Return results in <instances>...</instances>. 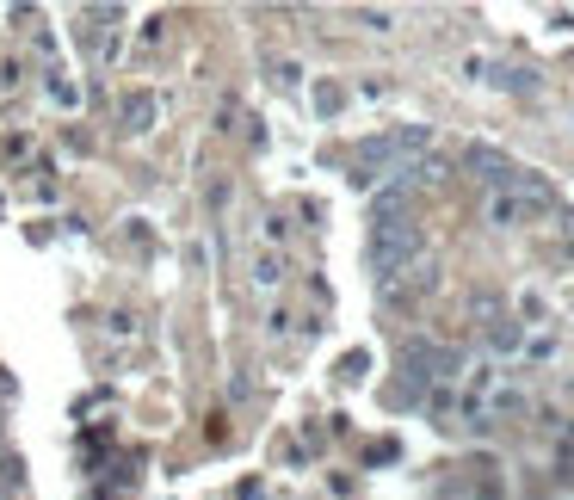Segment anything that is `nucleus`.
Segmentation results:
<instances>
[{
    "instance_id": "1",
    "label": "nucleus",
    "mask_w": 574,
    "mask_h": 500,
    "mask_svg": "<svg viewBox=\"0 0 574 500\" xmlns=\"http://www.w3.org/2000/svg\"><path fill=\"white\" fill-rule=\"evenodd\" d=\"M482 217H488L494 229H525V223H544V217H556V186L519 167V180H513L507 192H488Z\"/></svg>"
},
{
    "instance_id": "2",
    "label": "nucleus",
    "mask_w": 574,
    "mask_h": 500,
    "mask_svg": "<svg viewBox=\"0 0 574 500\" xmlns=\"http://www.w3.org/2000/svg\"><path fill=\"white\" fill-rule=\"evenodd\" d=\"M365 260H371L377 284H383V278H396V272H408V266H420V260H426V223H414V217H389V223H371Z\"/></svg>"
},
{
    "instance_id": "3",
    "label": "nucleus",
    "mask_w": 574,
    "mask_h": 500,
    "mask_svg": "<svg viewBox=\"0 0 574 500\" xmlns=\"http://www.w3.org/2000/svg\"><path fill=\"white\" fill-rule=\"evenodd\" d=\"M463 173H476L488 192H507L519 180V167L500 155V149H488V142H470V149H463Z\"/></svg>"
},
{
    "instance_id": "4",
    "label": "nucleus",
    "mask_w": 574,
    "mask_h": 500,
    "mask_svg": "<svg viewBox=\"0 0 574 500\" xmlns=\"http://www.w3.org/2000/svg\"><path fill=\"white\" fill-rule=\"evenodd\" d=\"M433 284H439V266L420 260V266H408V272H396V278H383L377 291H383V303H408V297H426Z\"/></svg>"
},
{
    "instance_id": "5",
    "label": "nucleus",
    "mask_w": 574,
    "mask_h": 500,
    "mask_svg": "<svg viewBox=\"0 0 574 500\" xmlns=\"http://www.w3.org/2000/svg\"><path fill=\"white\" fill-rule=\"evenodd\" d=\"M118 118H124V136H142V130H155V99H149V93H130Z\"/></svg>"
},
{
    "instance_id": "6",
    "label": "nucleus",
    "mask_w": 574,
    "mask_h": 500,
    "mask_svg": "<svg viewBox=\"0 0 574 500\" xmlns=\"http://www.w3.org/2000/svg\"><path fill=\"white\" fill-rule=\"evenodd\" d=\"M247 278H254V291H278V284H284V260L278 254H254Z\"/></svg>"
},
{
    "instance_id": "7",
    "label": "nucleus",
    "mask_w": 574,
    "mask_h": 500,
    "mask_svg": "<svg viewBox=\"0 0 574 500\" xmlns=\"http://www.w3.org/2000/svg\"><path fill=\"white\" fill-rule=\"evenodd\" d=\"M494 414H525V396L519 389H494Z\"/></svg>"
},
{
    "instance_id": "8",
    "label": "nucleus",
    "mask_w": 574,
    "mask_h": 500,
    "mask_svg": "<svg viewBox=\"0 0 574 500\" xmlns=\"http://www.w3.org/2000/svg\"><path fill=\"white\" fill-rule=\"evenodd\" d=\"M13 488H19V463H0V500H13Z\"/></svg>"
},
{
    "instance_id": "9",
    "label": "nucleus",
    "mask_w": 574,
    "mask_h": 500,
    "mask_svg": "<svg viewBox=\"0 0 574 500\" xmlns=\"http://www.w3.org/2000/svg\"><path fill=\"white\" fill-rule=\"evenodd\" d=\"M358 25H371V31H389V25H396V13H377V7H371V13H358Z\"/></svg>"
},
{
    "instance_id": "10",
    "label": "nucleus",
    "mask_w": 574,
    "mask_h": 500,
    "mask_svg": "<svg viewBox=\"0 0 574 500\" xmlns=\"http://www.w3.org/2000/svg\"><path fill=\"white\" fill-rule=\"evenodd\" d=\"M0 439H7V420H0Z\"/></svg>"
}]
</instances>
